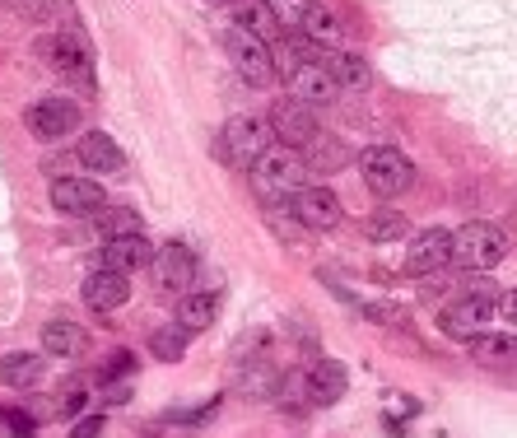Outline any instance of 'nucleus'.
<instances>
[{
  "label": "nucleus",
  "mask_w": 517,
  "mask_h": 438,
  "mask_svg": "<svg viewBox=\"0 0 517 438\" xmlns=\"http://www.w3.org/2000/svg\"><path fill=\"white\" fill-rule=\"evenodd\" d=\"M38 56L47 61L52 75L70 84V89H80V94H94L98 89V75H94V52H89V42H84L80 28H56L47 38H38Z\"/></svg>",
  "instance_id": "obj_1"
},
{
  "label": "nucleus",
  "mask_w": 517,
  "mask_h": 438,
  "mask_svg": "<svg viewBox=\"0 0 517 438\" xmlns=\"http://www.w3.org/2000/svg\"><path fill=\"white\" fill-rule=\"evenodd\" d=\"M215 145H219V154H224V164H229V168L252 173V168H257L261 159L275 150V126H271V117L238 112V117L224 122V131H219Z\"/></svg>",
  "instance_id": "obj_2"
},
{
  "label": "nucleus",
  "mask_w": 517,
  "mask_h": 438,
  "mask_svg": "<svg viewBox=\"0 0 517 438\" xmlns=\"http://www.w3.org/2000/svg\"><path fill=\"white\" fill-rule=\"evenodd\" d=\"M247 178H252V192H257L266 206H285V201H294V196L308 187V182H303L308 178V159H303V150L275 145Z\"/></svg>",
  "instance_id": "obj_3"
},
{
  "label": "nucleus",
  "mask_w": 517,
  "mask_h": 438,
  "mask_svg": "<svg viewBox=\"0 0 517 438\" xmlns=\"http://www.w3.org/2000/svg\"><path fill=\"white\" fill-rule=\"evenodd\" d=\"M508 257V233L499 224H485V219H471L462 229L452 233V261L471 275L494 271L499 261Z\"/></svg>",
  "instance_id": "obj_4"
},
{
  "label": "nucleus",
  "mask_w": 517,
  "mask_h": 438,
  "mask_svg": "<svg viewBox=\"0 0 517 438\" xmlns=\"http://www.w3.org/2000/svg\"><path fill=\"white\" fill-rule=\"evenodd\" d=\"M359 173H364V187L378 196V201H396L401 192L415 187V164H410L396 145H368V150L359 154Z\"/></svg>",
  "instance_id": "obj_5"
},
{
  "label": "nucleus",
  "mask_w": 517,
  "mask_h": 438,
  "mask_svg": "<svg viewBox=\"0 0 517 438\" xmlns=\"http://www.w3.org/2000/svg\"><path fill=\"white\" fill-rule=\"evenodd\" d=\"M224 52H229V66L238 70V80L252 84V89H271L280 66H275V47L257 33H247V28L233 24L224 33Z\"/></svg>",
  "instance_id": "obj_6"
},
{
  "label": "nucleus",
  "mask_w": 517,
  "mask_h": 438,
  "mask_svg": "<svg viewBox=\"0 0 517 438\" xmlns=\"http://www.w3.org/2000/svg\"><path fill=\"white\" fill-rule=\"evenodd\" d=\"M499 322V294H462L457 303H448L443 313H438V331L448 336V341H480L485 327Z\"/></svg>",
  "instance_id": "obj_7"
},
{
  "label": "nucleus",
  "mask_w": 517,
  "mask_h": 438,
  "mask_svg": "<svg viewBox=\"0 0 517 438\" xmlns=\"http://www.w3.org/2000/svg\"><path fill=\"white\" fill-rule=\"evenodd\" d=\"M28 131L38 140H47V145H56V140H66V136H75L80 131V103L75 98H61V94H52V98H38L33 108H28Z\"/></svg>",
  "instance_id": "obj_8"
},
{
  "label": "nucleus",
  "mask_w": 517,
  "mask_h": 438,
  "mask_svg": "<svg viewBox=\"0 0 517 438\" xmlns=\"http://www.w3.org/2000/svg\"><path fill=\"white\" fill-rule=\"evenodd\" d=\"M289 215L299 219L303 229L331 233L345 219V206H341V196L331 192V187H322V182H308V187H303V192L289 201Z\"/></svg>",
  "instance_id": "obj_9"
},
{
  "label": "nucleus",
  "mask_w": 517,
  "mask_h": 438,
  "mask_svg": "<svg viewBox=\"0 0 517 438\" xmlns=\"http://www.w3.org/2000/svg\"><path fill=\"white\" fill-rule=\"evenodd\" d=\"M285 94L294 98V103H303V108H327L331 98L341 94V84H336V75H331L327 61H313V66H299L285 75Z\"/></svg>",
  "instance_id": "obj_10"
},
{
  "label": "nucleus",
  "mask_w": 517,
  "mask_h": 438,
  "mask_svg": "<svg viewBox=\"0 0 517 438\" xmlns=\"http://www.w3.org/2000/svg\"><path fill=\"white\" fill-rule=\"evenodd\" d=\"M150 271H154V289L182 299V294H191V285H196V252L182 243H168V247H159Z\"/></svg>",
  "instance_id": "obj_11"
},
{
  "label": "nucleus",
  "mask_w": 517,
  "mask_h": 438,
  "mask_svg": "<svg viewBox=\"0 0 517 438\" xmlns=\"http://www.w3.org/2000/svg\"><path fill=\"white\" fill-rule=\"evenodd\" d=\"M52 206L61 210V215H75V219H94L98 210L108 206L103 201V187H98L94 178H52Z\"/></svg>",
  "instance_id": "obj_12"
},
{
  "label": "nucleus",
  "mask_w": 517,
  "mask_h": 438,
  "mask_svg": "<svg viewBox=\"0 0 517 438\" xmlns=\"http://www.w3.org/2000/svg\"><path fill=\"white\" fill-rule=\"evenodd\" d=\"M271 126H275V140L280 145H289V150H308L322 131H317V117H313V108H303V103H294V98H280L271 108Z\"/></svg>",
  "instance_id": "obj_13"
},
{
  "label": "nucleus",
  "mask_w": 517,
  "mask_h": 438,
  "mask_svg": "<svg viewBox=\"0 0 517 438\" xmlns=\"http://www.w3.org/2000/svg\"><path fill=\"white\" fill-rule=\"evenodd\" d=\"M452 266V233L448 229H424L406 247V271L410 275H438Z\"/></svg>",
  "instance_id": "obj_14"
},
{
  "label": "nucleus",
  "mask_w": 517,
  "mask_h": 438,
  "mask_svg": "<svg viewBox=\"0 0 517 438\" xmlns=\"http://www.w3.org/2000/svg\"><path fill=\"white\" fill-rule=\"evenodd\" d=\"M154 257H159V247H154L145 233H136V238H112V243H103V252H98V266H103V271L136 275V271H150Z\"/></svg>",
  "instance_id": "obj_15"
},
{
  "label": "nucleus",
  "mask_w": 517,
  "mask_h": 438,
  "mask_svg": "<svg viewBox=\"0 0 517 438\" xmlns=\"http://www.w3.org/2000/svg\"><path fill=\"white\" fill-rule=\"evenodd\" d=\"M84 303H89L94 313H117V308H126V303H131V275L94 266V271L84 275Z\"/></svg>",
  "instance_id": "obj_16"
},
{
  "label": "nucleus",
  "mask_w": 517,
  "mask_h": 438,
  "mask_svg": "<svg viewBox=\"0 0 517 438\" xmlns=\"http://www.w3.org/2000/svg\"><path fill=\"white\" fill-rule=\"evenodd\" d=\"M345 387H350V378H345V364H336V359H317L303 373V397L313 406H336L345 397Z\"/></svg>",
  "instance_id": "obj_17"
},
{
  "label": "nucleus",
  "mask_w": 517,
  "mask_h": 438,
  "mask_svg": "<svg viewBox=\"0 0 517 438\" xmlns=\"http://www.w3.org/2000/svg\"><path fill=\"white\" fill-rule=\"evenodd\" d=\"M75 154H80V164L89 168V173H98V178H108V173H122L126 168V150L108 136V131H84Z\"/></svg>",
  "instance_id": "obj_18"
},
{
  "label": "nucleus",
  "mask_w": 517,
  "mask_h": 438,
  "mask_svg": "<svg viewBox=\"0 0 517 438\" xmlns=\"http://www.w3.org/2000/svg\"><path fill=\"white\" fill-rule=\"evenodd\" d=\"M84 345H89V331H84L75 317H52V322L42 327V355L75 359V355H84Z\"/></svg>",
  "instance_id": "obj_19"
},
{
  "label": "nucleus",
  "mask_w": 517,
  "mask_h": 438,
  "mask_svg": "<svg viewBox=\"0 0 517 438\" xmlns=\"http://www.w3.org/2000/svg\"><path fill=\"white\" fill-rule=\"evenodd\" d=\"M42 373H47V364H42V355H33V350H10V355L0 359V383L14 387V392L38 387Z\"/></svg>",
  "instance_id": "obj_20"
},
{
  "label": "nucleus",
  "mask_w": 517,
  "mask_h": 438,
  "mask_svg": "<svg viewBox=\"0 0 517 438\" xmlns=\"http://www.w3.org/2000/svg\"><path fill=\"white\" fill-rule=\"evenodd\" d=\"M215 313H219L215 289H191V294H182V299H177V327H187L191 336L210 327V322H215Z\"/></svg>",
  "instance_id": "obj_21"
},
{
  "label": "nucleus",
  "mask_w": 517,
  "mask_h": 438,
  "mask_svg": "<svg viewBox=\"0 0 517 438\" xmlns=\"http://www.w3.org/2000/svg\"><path fill=\"white\" fill-rule=\"evenodd\" d=\"M233 24L247 28V33H257V38H280L285 28H280V19L271 14V5L266 0H233Z\"/></svg>",
  "instance_id": "obj_22"
},
{
  "label": "nucleus",
  "mask_w": 517,
  "mask_h": 438,
  "mask_svg": "<svg viewBox=\"0 0 517 438\" xmlns=\"http://www.w3.org/2000/svg\"><path fill=\"white\" fill-rule=\"evenodd\" d=\"M471 355L490 369H508L517 364V331H485L480 341H471Z\"/></svg>",
  "instance_id": "obj_23"
},
{
  "label": "nucleus",
  "mask_w": 517,
  "mask_h": 438,
  "mask_svg": "<svg viewBox=\"0 0 517 438\" xmlns=\"http://www.w3.org/2000/svg\"><path fill=\"white\" fill-rule=\"evenodd\" d=\"M94 229L103 243H112V238H136V233H145V219L131 206H103L94 215Z\"/></svg>",
  "instance_id": "obj_24"
},
{
  "label": "nucleus",
  "mask_w": 517,
  "mask_h": 438,
  "mask_svg": "<svg viewBox=\"0 0 517 438\" xmlns=\"http://www.w3.org/2000/svg\"><path fill=\"white\" fill-rule=\"evenodd\" d=\"M327 66H331V75H336V84L341 89H368V80H373V70H368V61L364 56H354V52H327Z\"/></svg>",
  "instance_id": "obj_25"
},
{
  "label": "nucleus",
  "mask_w": 517,
  "mask_h": 438,
  "mask_svg": "<svg viewBox=\"0 0 517 438\" xmlns=\"http://www.w3.org/2000/svg\"><path fill=\"white\" fill-rule=\"evenodd\" d=\"M410 229V219L401 215L396 206H378V210H368V219H364V233L373 238V243H396L401 233Z\"/></svg>",
  "instance_id": "obj_26"
},
{
  "label": "nucleus",
  "mask_w": 517,
  "mask_h": 438,
  "mask_svg": "<svg viewBox=\"0 0 517 438\" xmlns=\"http://www.w3.org/2000/svg\"><path fill=\"white\" fill-rule=\"evenodd\" d=\"M187 345H191V331L187 327H173V322H168V327H159L150 336V355L159 359V364H177V359L187 355Z\"/></svg>",
  "instance_id": "obj_27"
},
{
  "label": "nucleus",
  "mask_w": 517,
  "mask_h": 438,
  "mask_svg": "<svg viewBox=\"0 0 517 438\" xmlns=\"http://www.w3.org/2000/svg\"><path fill=\"white\" fill-rule=\"evenodd\" d=\"M238 387H243L247 397H275V392H280V373H275L266 359H252L243 369V378H238Z\"/></svg>",
  "instance_id": "obj_28"
},
{
  "label": "nucleus",
  "mask_w": 517,
  "mask_h": 438,
  "mask_svg": "<svg viewBox=\"0 0 517 438\" xmlns=\"http://www.w3.org/2000/svg\"><path fill=\"white\" fill-rule=\"evenodd\" d=\"M299 33H308L313 42H322L327 52H336V38H341V24H336V14L327 10V5H313L308 10V19H303Z\"/></svg>",
  "instance_id": "obj_29"
},
{
  "label": "nucleus",
  "mask_w": 517,
  "mask_h": 438,
  "mask_svg": "<svg viewBox=\"0 0 517 438\" xmlns=\"http://www.w3.org/2000/svg\"><path fill=\"white\" fill-rule=\"evenodd\" d=\"M303 159H308V168H322V173H331V168L345 164V150L336 145L331 136H317L308 150H303Z\"/></svg>",
  "instance_id": "obj_30"
},
{
  "label": "nucleus",
  "mask_w": 517,
  "mask_h": 438,
  "mask_svg": "<svg viewBox=\"0 0 517 438\" xmlns=\"http://www.w3.org/2000/svg\"><path fill=\"white\" fill-rule=\"evenodd\" d=\"M14 19H24V24H52L56 14V0H0Z\"/></svg>",
  "instance_id": "obj_31"
},
{
  "label": "nucleus",
  "mask_w": 517,
  "mask_h": 438,
  "mask_svg": "<svg viewBox=\"0 0 517 438\" xmlns=\"http://www.w3.org/2000/svg\"><path fill=\"white\" fill-rule=\"evenodd\" d=\"M266 5H271V14L280 19L285 33H299L303 19H308V10H313V0H266Z\"/></svg>",
  "instance_id": "obj_32"
},
{
  "label": "nucleus",
  "mask_w": 517,
  "mask_h": 438,
  "mask_svg": "<svg viewBox=\"0 0 517 438\" xmlns=\"http://www.w3.org/2000/svg\"><path fill=\"white\" fill-rule=\"evenodd\" d=\"M131 364H136V359L126 355V350H117V355L108 359V369L98 373V383H112V378H126V373H131Z\"/></svg>",
  "instance_id": "obj_33"
},
{
  "label": "nucleus",
  "mask_w": 517,
  "mask_h": 438,
  "mask_svg": "<svg viewBox=\"0 0 517 438\" xmlns=\"http://www.w3.org/2000/svg\"><path fill=\"white\" fill-rule=\"evenodd\" d=\"M499 322L517 331V289H504V294H499Z\"/></svg>",
  "instance_id": "obj_34"
},
{
  "label": "nucleus",
  "mask_w": 517,
  "mask_h": 438,
  "mask_svg": "<svg viewBox=\"0 0 517 438\" xmlns=\"http://www.w3.org/2000/svg\"><path fill=\"white\" fill-rule=\"evenodd\" d=\"M364 317H373V322H382V327H396V322H401L396 308H387V303H364Z\"/></svg>",
  "instance_id": "obj_35"
},
{
  "label": "nucleus",
  "mask_w": 517,
  "mask_h": 438,
  "mask_svg": "<svg viewBox=\"0 0 517 438\" xmlns=\"http://www.w3.org/2000/svg\"><path fill=\"white\" fill-rule=\"evenodd\" d=\"M103 434V415H84L80 425L70 429V438H98Z\"/></svg>",
  "instance_id": "obj_36"
},
{
  "label": "nucleus",
  "mask_w": 517,
  "mask_h": 438,
  "mask_svg": "<svg viewBox=\"0 0 517 438\" xmlns=\"http://www.w3.org/2000/svg\"><path fill=\"white\" fill-rule=\"evenodd\" d=\"M126 397H131V387H126V383L108 387V401H112V406H122V401H126Z\"/></svg>",
  "instance_id": "obj_37"
}]
</instances>
